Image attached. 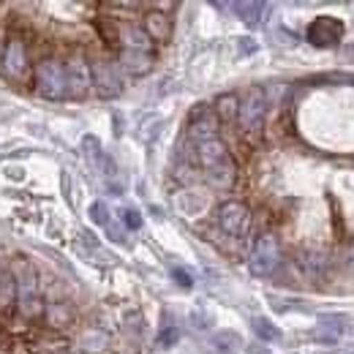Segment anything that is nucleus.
I'll return each mask as SVG.
<instances>
[{"label":"nucleus","mask_w":354,"mask_h":354,"mask_svg":"<svg viewBox=\"0 0 354 354\" xmlns=\"http://www.w3.org/2000/svg\"><path fill=\"white\" fill-rule=\"evenodd\" d=\"M33 82L36 93L46 101H63L68 98V82H66V66L57 57H44L33 66Z\"/></svg>","instance_id":"nucleus-1"},{"label":"nucleus","mask_w":354,"mask_h":354,"mask_svg":"<svg viewBox=\"0 0 354 354\" xmlns=\"http://www.w3.org/2000/svg\"><path fill=\"white\" fill-rule=\"evenodd\" d=\"M281 262V243L272 232H265L254 240V248H251V257H248V267L257 278H267L272 275V270Z\"/></svg>","instance_id":"nucleus-2"},{"label":"nucleus","mask_w":354,"mask_h":354,"mask_svg":"<svg viewBox=\"0 0 354 354\" xmlns=\"http://www.w3.org/2000/svg\"><path fill=\"white\" fill-rule=\"evenodd\" d=\"M265 112H267V95L265 88H251L245 101H240V115H237V123L243 133L248 139L259 136L262 131V123H265Z\"/></svg>","instance_id":"nucleus-3"},{"label":"nucleus","mask_w":354,"mask_h":354,"mask_svg":"<svg viewBox=\"0 0 354 354\" xmlns=\"http://www.w3.org/2000/svg\"><path fill=\"white\" fill-rule=\"evenodd\" d=\"M66 82H68V98H82L93 88V68L82 52H71L66 57Z\"/></svg>","instance_id":"nucleus-4"},{"label":"nucleus","mask_w":354,"mask_h":354,"mask_svg":"<svg viewBox=\"0 0 354 354\" xmlns=\"http://www.w3.org/2000/svg\"><path fill=\"white\" fill-rule=\"evenodd\" d=\"M344 19L338 17H316L306 30V39L308 44L319 46V49H330V46H338L344 39Z\"/></svg>","instance_id":"nucleus-5"},{"label":"nucleus","mask_w":354,"mask_h":354,"mask_svg":"<svg viewBox=\"0 0 354 354\" xmlns=\"http://www.w3.org/2000/svg\"><path fill=\"white\" fill-rule=\"evenodd\" d=\"M218 223L229 237H243L251 226V210L240 199H229L218 207Z\"/></svg>","instance_id":"nucleus-6"},{"label":"nucleus","mask_w":354,"mask_h":354,"mask_svg":"<svg viewBox=\"0 0 354 354\" xmlns=\"http://www.w3.org/2000/svg\"><path fill=\"white\" fill-rule=\"evenodd\" d=\"M90 68H93V88H95V95H98V98H118V95H120L123 82H120L118 66H115L112 60L98 57V60L90 63Z\"/></svg>","instance_id":"nucleus-7"},{"label":"nucleus","mask_w":354,"mask_h":354,"mask_svg":"<svg viewBox=\"0 0 354 354\" xmlns=\"http://www.w3.org/2000/svg\"><path fill=\"white\" fill-rule=\"evenodd\" d=\"M0 68L3 74L14 77V80H22L30 68V60H28V46L22 39L11 36L6 44H3V55H0Z\"/></svg>","instance_id":"nucleus-8"},{"label":"nucleus","mask_w":354,"mask_h":354,"mask_svg":"<svg viewBox=\"0 0 354 354\" xmlns=\"http://www.w3.org/2000/svg\"><path fill=\"white\" fill-rule=\"evenodd\" d=\"M8 270L17 281V292H19V300H28V297H36L39 292V275H36V267L30 265L25 257H14L8 262ZM17 300V303H19Z\"/></svg>","instance_id":"nucleus-9"},{"label":"nucleus","mask_w":354,"mask_h":354,"mask_svg":"<svg viewBox=\"0 0 354 354\" xmlns=\"http://www.w3.org/2000/svg\"><path fill=\"white\" fill-rule=\"evenodd\" d=\"M118 44L129 52H150L153 55V39L145 33L139 22H118Z\"/></svg>","instance_id":"nucleus-10"},{"label":"nucleus","mask_w":354,"mask_h":354,"mask_svg":"<svg viewBox=\"0 0 354 354\" xmlns=\"http://www.w3.org/2000/svg\"><path fill=\"white\" fill-rule=\"evenodd\" d=\"M191 139L199 145V142H205V139H216L218 136V118L207 109V106H199V109H194V115H191Z\"/></svg>","instance_id":"nucleus-11"},{"label":"nucleus","mask_w":354,"mask_h":354,"mask_svg":"<svg viewBox=\"0 0 354 354\" xmlns=\"http://www.w3.org/2000/svg\"><path fill=\"white\" fill-rule=\"evenodd\" d=\"M205 180L216 191H232L234 188V180H237V164H234V158L229 156V158L218 161L216 167L205 169Z\"/></svg>","instance_id":"nucleus-12"},{"label":"nucleus","mask_w":354,"mask_h":354,"mask_svg":"<svg viewBox=\"0 0 354 354\" xmlns=\"http://www.w3.org/2000/svg\"><path fill=\"white\" fill-rule=\"evenodd\" d=\"M153 63L156 57L150 52H129V49H120L118 55V66L129 74V77H145L147 71H153Z\"/></svg>","instance_id":"nucleus-13"},{"label":"nucleus","mask_w":354,"mask_h":354,"mask_svg":"<svg viewBox=\"0 0 354 354\" xmlns=\"http://www.w3.org/2000/svg\"><path fill=\"white\" fill-rule=\"evenodd\" d=\"M142 28H145V33H147L153 41H167V39L172 36V19H169V14H161V11H156V8L145 14Z\"/></svg>","instance_id":"nucleus-14"},{"label":"nucleus","mask_w":354,"mask_h":354,"mask_svg":"<svg viewBox=\"0 0 354 354\" xmlns=\"http://www.w3.org/2000/svg\"><path fill=\"white\" fill-rule=\"evenodd\" d=\"M196 158H199L202 169H210V167H216L218 161L229 158V150H226V145H223L218 136H216V139H205V142L196 145Z\"/></svg>","instance_id":"nucleus-15"},{"label":"nucleus","mask_w":354,"mask_h":354,"mask_svg":"<svg viewBox=\"0 0 354 354\" xmlns=\"http://www.w3.org/2000/svg\"><path fill=\"white\" fill-rule=\"evenodd\" d=\"M44 319L52 330H66L68 324H74V308L66 300H55L44 308Z\"/></svg>","instance_id":"nucleus-16"},{"label":"nucleus","mask_w":354,"mask_h":354,"mask_svg":"<svg viewBox=\"0 0 354 354\" xmlns=\"http://www.w3.org/2000/svg\"><path fill=\"white\" fill-rule=\"evenodd\" d=\"M80 349L85 354H104L109 349V333L101 327H88L80 335Z\"/></svg>","instance_id":"nucleus-17"},{"label":"nucleus","mask_w":354,"mask_h":354,"mask_svg":"<svg viewBox=\"0 0 354 354\" xmlns=\"http://www.w3.org/2000/svg\"><path fill=\"white\" fill-rule=\"evenodd\" d=\"M17 300H19V292H17V281H14V275H11V270L6 267L3 272H0V308L8 310L17 306Z\"/></svg>","instance_id":"nucleus-18"},{"label":"nucleus","mask_w":354,"mask_h":354,"mask_svg":"<svg viewBox=\"0 0 354 354\" xmlns=\"http://www.w3.org/2000/svg\"><path fill=\"white\" fill-rule=\"evenodd\" d=\"M229 8L237 11V17H240L245 25H259V22L265 19L267 3H232Z\"/></svg>","instance_id":"nucleus-19"},{"label":"nucleus","mask_w":354,"mask_h":354,"mask_svg":"<svg viewBox=\"0 0 354 354\" xmlns=\"http://www.w3.org/2000/svg\"><path fill=\"white\" fill-rule=\"evenodd\" d=\"M237 115H240V98L234 93H226L216 101V118L218 120L232 123V120H237Z\"/></svg>","instance_id":"nucleus-20"},{"label":"nucleus","mask_w":354,"mask_h":354,"mask_svg":"<svg viewBox=\"0 0 354 354\" xmlns=\"http://www.w3.org/2000/svg\"><path fill=\"white\" fill-rule=\"evenodd\" d=\"M251 327H254V333H257L259 341H281V330L270 319H265V316H257L251 322Z\"/></svg>","instance_id":"nucleus-21"},{"label":"nucleus","mask_w":354,"mask_h":354,"mask_svg":"<svg viewBox=\"0 0 354 354\" xmlns=\"http://www.w3.org/2000/svg\"><path fill=\"white\" fill-rule=\"evenodd\" d=\"M17 308H19L22 316H28V319H39V316H44L46 306L39 300V297H28V300H19Z\"/></svg>","instance_id":"nucleus-22"},{"label":"nucleus","mask_w":354,"mask_h":354,"mask_svg":"<svg viewBox=\"0 0 354 354\" xmlns=\"http://www.w3.org/2000/svg\"><path fill=\"white\" fill-rule=\"evenodd\" d=\"M90 221L98 223V226H106L109 223V210H106L104 202H93L90 205Z\"/></svg>","instance_id":"nucleus-23"},{"label":"nucleus","mask_w":354,"mask_h":354,"mask_svg":"<svg viewBox=\"0 0 354 354\" xmlns=\"http://www.w3.org/2000/svg\"><path fill=\"white\" fill-rule=\"evenodd\" d=\"M177 341H180V330H177V327H164V330L158 333V346H161V349H172Z\"/></svg>","instance_id":"nucleus-24"},{"label":"nucleus","mask_w":354,"mask_h":354,"mask_svg":"<svg viewBox=\"0 0 354 354\" xmlns=\"http://www.w3.org/2000/svg\"><path fill=\"white\" fill-rule=\"evenodd\" d=\"M172 278H175V283H180L183 289H191V286H194V278H191L185 270H180V267L172 270Z\"/></svg>","instance_id":"nucleus-25"},{"label":"nucleus","mask_w":354,"mask_h":354,"mask_svg":"<svg viewBox=\"0 0 354 354\" xmlns=\"http://www.w3.org/2000/svg\"><path fill=\"white\" fill-rule=\"evenodd\" d=\"M123 223H126L129 229H139V226H142V216H139L136 210H123Z\"/></svg>","instance_id":"nucleus-26"},{"label":"nucleus","mask_w":354,"mask_h":354,"mask_svg":"<svg viewBox=\"0 0 354 354\" xmlns=\"http://www.w3.org/2000/svg\"><path fill=\"white\" fill-rule=\"evenodd\" d=\"M240 49H243V52H257V44H254L251 39H243V41H240Z\"/></svg>","instance_id":"nucleus-27"},{"label":"nucleus","mask_w":354,"mask_h":354,"mask_svg":"<svg viewBox=\"0 0 354 354\" xmlns=\"http://www.w3.org/2000/svg\"><path fill=\"white\" fill-rule=\"evenodd\" d=\"M248 354H270V349H265V346H248Z\"/></svg>","instance_id":"nucleus-28"},{"label":"nucleus","mask_w":354,"mask_h":354,"mask_svg":"<svg viewBox=\"0 0 354 354\" xmlns=\"http://www.w3.org/2000/svg\"><path fill=\"white\" fill-rule=\"evenodd\" d=\"M3 270H6V267H3V265H0V272H3Z\"/></svg>","instance_id":"nucleus-29"},{"label":"nucleus","mask_w":354,"mask_h":354,"mask_svg":"<svg viewBox=\"0 0 354 354\" xmlns=\"http://www.w3.org/2000/svg\"><path fill=\"white\" fill-rule=\"evenodd\" d=\"M0 354H8V352H0Z\"/></svg>","instance_id":"nucleus-30"}]
</instances>
